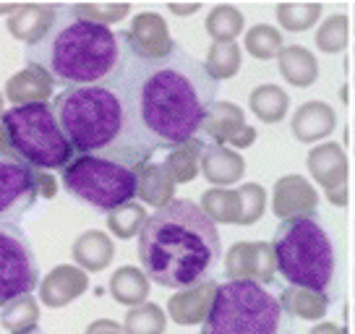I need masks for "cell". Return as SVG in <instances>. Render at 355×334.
<instances>
[{
    "instance_id": "cell-20",
    "label": "cell",
    "mask_w": 355,
    "mask_h": 334,
    "mask_svg": "<svg viewBox=\"0 0 355 334\" xmlns=\"http://www.w3.org/2000/svg\"><path fill=\"white\" fill-rule=\"evenodd\" d=\"M55 91V81L53 76L40 66H26L19 73H13L6 81V100L13 107L21 105H37V102H47Z\"/></svg>"
},
{
    "instance_id": "cell-6",
    "label": "cell",
    "mask_w": 355,
    "mask_h": 334,
    "mask_svg": "<svg viewBox=\"0 0 355 334\" xmlns=\"http://www.w3.org/2000/svg\"><path fill=\"white\" fill-rule=\"evenodd\" d=\"M285 308L264 285L227 279L217 285L211 311L201 334H279Z\"/></svg>"
},
{
    "instance_id": "cell-32",
    "label": "cell",
    "mask_w": 355,
    "mask_h": 334,
    "mask_svg": "<svg viewBox=\"0 0 355 334\" xmlns=\"http://www.w3.org/2000/svg\"><path fill=\"white\" fill-rule=\"evenodd\" d=\"M241 63H243V50L238 42H211L204 68L214 81H225L241 71Z\"/></svg>"
},
{
    "instance_id": "cell-21",
    "label": "cell",
    "mask_w": 355,
    "mask_h": 334,
    "mask_svg": "<svg viewBox=\"0 0 355 334\" xmlns=\"http://www.w3.org/2000/svg\"><path fill=\"white\" fill-rule=\"evenodd\" d=\"M71 256L76 261L78 269H84L87 274L92 272H105L115 258V243L107 233L102 230H87L73 240Z\"/></svg>"
},
{
    "instance_id": "cell-35",
    "label": "cell",
    "mask_w": 355,
    "mask_h": 334,
    "mask_svg": "<svg viewBox=\"0 0 355 334\" xmlns=\"http://www.w3.org/2000/svg\"><path fill=\"white\" fill-rule=\"evenodd\" d=\"M146 220L149 217H146L144 206L136 204V201H128V204H123V206H118V209H112L107 214V230L115 238H121V240H131V238L141 235Z\"/></svg>"
},
{
    "instance_id": "cell-44",
    "label": "cell",
    "mask_w": 355,
    "mask_h": 334,
    "mask_svg": "<svg viewBox=\"0 0 355 334\" xmlns=\"http://www.w3.org/2000/svg\"><path fill=\"white\" fill-rule=\"evenodd\" d=\"M309 334H345V329L343 326H337V324H332V322H322V324H316Z\"/></svg>"
},
{
    "instance_id": "cell-41",
    "label": "cell",
    "mask_w": 355,
    "mask_h": 334,
    "mask_svg": "<svg viewBox=\"0 0 355 334\" xmlns=\"http://www.w3.org/2000/svg\"><path fill=\"white\" fill-rule=\"evenodd\" d=\"M37 186H40V199H53L58 191V183L53 178V173L47 170H37Z\"/></svg>"
},
{
    "instance_id": "cell-46",
    "label": "cell",
    "mask_w": 355,
    "mask_h": 334,
    "mask_svg": "<svg viewBox=\"0 0 355 334\" xmlns=\"http://www.w3.org/2000/svg\"><path fill=\"white\" fill-rule=\"evenodd\" d=\"M3 115H6V107H3V94H0V121H3Z\"/></svg>"
},
{
    "instance_id": "cell-31",
    "label": "cell",
    "mask_w": 355,
    "mask_h": 334,
    "mask_svg": "<svg viewBox=\"0 0 355 334\" xmlns=\"http://www.w3.org/2000/svg\"><path fill=\"white\" fill-rule=\"evenodd\" d=\"M245 29V16L230 3L214 6L207 16V34L214 42H235Z\"/></svg>"
},
{
    "instance_id": "cell-28",
    "label": "cell",
    "mask_w": 355,
    "mask_h": 334,
    "mask_svg": "<svg viewBox=\"0 0 355 334\" xmlns=\"http://www.w3.org/2000/svg\"><path fill=\"white\" fill-rule=\"evenodd\" d=\"M279 303L285 311L303 319V322H319V319H324V313L329 311V295L306 288H288L282 292Z\"/></svg>"
},
{
    "instance_id": "cell-42",
    "label": "cell",
    "mask_w": 355,
    "mask_h": 334,
    "mask_svg": "<svg viewBox=\"0 0 355 334\" xmlns=\"http://www.w3.org/2000/svg\"><path fill=\"white\" fill-rule=\"evenodd\" d=\"M84 334H125V332H123L121 324L112 322V319H97V322L89 324Z\"/></svg>"
},
{
    "instance_id": "cell-24",
    "label": "cell",
    "mask_w": 355,
    "mask_h": 334,
    "mask_svg": "<svg viewBox=\"0 0 355 334\" xmlns=\"http://www.w3.org/2000/svg\"><path fill=\"white\" fill-rule=\"evenodd\" d=\"M245 125V112L235 102H214L209 107V115L201 125V134L211 139L209 144L227 146L233 141V136Z\"/></svg>"
},
{
    "instance_id": "cell-3",
    "label": "cell",
    "mask_w": 355,
    "mask_h": 334,
    "mask_svg": "<svg viewBox=\"0 0 355 334\" xmlns=\"http://www.w3.org/2000/svg\"><path fill=\"white\" fill-rule=\"evenodd\" d=\"M53 107L76 155L105 157L136 170L152 162L155 149L139 131L131 100L118 78L100 87L63 89Z\"/></svg>"
},
{
    "instance_id": "cell-23",
    "label": "cell",
    "mask_w": 355,
    "mask_h": 334,
    "mask_svg": "<svg viewBox=\"0 0 355 334\" xmlns=\"http://www.w3.org/2000/svg\"><path fill=\"white\" fill-rule=\"evenodd\" d=\"M277 68L279 76L285 78L290 87H298V89L313 87L316 78H319V60L311 50L300 45L285 47L277 55Z\"/></svg>"
},
{
    "instance_id": "cell-1",
    "label": "cell",
    "mask_w": 355,
    "mask_h": 334,
    "mask_svg": "<svg viewBox=\"0 0 355 334\" xmlns=\"http://www.w3.org/2000/svg\"><path fill=\"white\" fill-rule=\"evenodd\" d=\"M118 84L155 152H170L196 139L217 102V81L207 73L204 60H196L178 42L162 60H139L131 50Z\"/></svg>"
},
{
    "instance_id": "cell-17",
    "label": "cell",
    "mask_w": 355,
    "mask_h": 334,
    "mask_svg": "<svg viewBox=\"0 0 355 334\" xmlns=\"http://www.w3.org/2000/svg\"><path fill=\"white\" fill-rule=\"evenodd\" d=\"M214 295H217V282L214 279L196 285V288L178 290L175 295H170V301H167V316L180 326L204 324L211 311Z\"/></svg>"
},
{
    "instance_id": "cell-22",
    "label": "cell",
    "mask_w": 355,
    "mask_h": 334,
    "mask_svg": "<svg viewBox=\"0 0 355 334\" xmlns=\"http://www.w3.org/2000/svg\"><path fill=\"white\" fill-rule=\"evenodd\" d=\"M136 196L149 206H155V209H165L167 204L175 201L173 199L175 196V180H173L165 162H146L139 170Z\"/></svg>"
},
{
    "instance_id": "cell-7",
    "label": "cell",
    "mask_w": 355,
    "mask_h": 334,
    "mask_svg": "<svg viewBox=\"0 0 355 334\" xmlns=\"http://www.w3.org/2000/svg\"><path fill=\"white\" fill-rule=\"evenodd\" d=\"M0 125L11 139V149L16 159L34 170H60L76 157L73 146L68 144L66 134L58 123L55 107L47 102L21 105L6 110Z\"/></svg>"
},
{
    "instance_id": "cell-2",
    "label": "cell",
    "mask_w": 355,
    "mask_h": 334,
    "mask_svg": "<svg viewBox=\"0 0 355 334\" xmlns=\"http://www.w3.org/2000/svg\"><path fill=\"white\" fill-rule=\"evenodd\" d=\"M139 261L159 288L189 290L209 282L222 261L217 225L201 204L178 199L157 209L139 235Z\"/></svg>"
},
{
    "instance_id": "cell-43",
    "label": "cell",
    "mask_w": 355,
    "mask_h": 334,
    "mask_svg": "<svg viewBox=\"0 0 355 334\" xmlns=\"http://www.w3.org/2000/svg\"><path fill=\"white\" fill-rule=\"evenodd\" d=\"M167 11L175 13V16H191V13L201 11V6L199 3H170V6H167Z\"/></svg>"
},
{
    "instance_id": "cell-27",
    "label": "cell",
    "mask_w": 355,
    "mask_h": 334,
    "mask_svg": "<svg viewBox=\"0 0 355 334\" xmlns=\"http://www.w3.org/2000/svg\"><path fill=\"white\" fill-rule=\"evenodd\" d=\"M0 324L8 334H32L40 329V303L32 292L0 308Z\"/></svg>"
},
{
    "instance_id": "cell-26",
    "label": "cell",
    "mask_w": 355,
    "mask_h": 334,
    "mask_svg": "<svg viewBox=\"0 0 355 334\" xmlns=\"http://www.w3.org/2000/svg\"><path fill=\"white\" fill-rule=\"evenodd\" d=\"M248 110L266 125H275L288 118L290 97L277 84H261L248 94Z\"/></svg>"
},
{
    "instance_id": "cell-33",
    "label": "cell",
    "mask_w": 355,
    "mask_h": 334,
    "mask_svg": "<svg viewBox=\"0 0 355 334\" xmlns=\"http://www.w3.org/2000/svg\"><path fill=\"white\" fill-rule=\"evenodd\" d=\"M245 53L256 60H272L285 50V39L282 32L272 24H254L248 32H245Z\"/></svg>"
},
{
    "instance_id": "cell-39",
    "label": "cell",
    "mask_w": 355,
    "mask_h": 334,
    "mask_svg": "<svg viewBox=\"0 0 355 334\" xmlns=\"http://www.w3.org/2000/svg\"><path fill=\"white\" fill-rule=\"evenodd\" d=\"M238 193H241V225L248 227V225H256L266 212V191L264 186L259 183H243L238 186Z\"/></svg>"
},
{
    "instance_id": "cell-48",
    "label": "cell",
    "mask_w": 355,
    "mask_h": 334,
    "mask_svg": "<svg viewBox=\"0 0 355 334\" xmlns=\"http://www.w3.org/2000/svg\"><path fill=\"white\" fill-rule=\"evenodd\" d=\"M353 316H355V311H353Z\"/></svg>"
},
{
    "instance_id": "cell-47",
    "label": "cell",
    "mask_w": 355,
    "mask_h": 334,
    "mask_svg": "<svg viewBox=\"0 0 355 334\" xmlns=\"http://www.w3.org/2000/svg\"><path fill=\"white\" fill-rule=\"evenodd\" d=\"M32 334H42V332H40V329H37V332H32Z\"/></svg>"
},
{
    "instance_id": "cell-34",
    "label": "cell",
    "mask_w": 355,
    "mask_h": 334,
    "mask_svg": "<svg viewBox=\"0 0 355 334\" xmlns=\"http://www.w3.org/2000/svg\"><path fill=\"white\" fill-rule=\"evenodd\" d=\"M167 329V311L157 303H141L125 313L123 332L125 334H165Z\"/></svg>"
},
{
    "instance_id": "cell-29",
    "label": "cell",
    "mask_w": 355,
    "mask_h": 334,
    "mask_svg": "<svg viewBox=\"0 0 355 334\" xmlns=\"http://www.w3.org/2000/svg\"><path fill=\"white\" fill-rule=\"evenodd\" d=\"M204 149H207L204 139L196 136V139H191V141H186V144H180L167 152L165 165H167V170H170L173 180H175V186L178 183H191V180L199 175Z\"/></svg>"
},
{
    "instance_id": "cell-18",
    "label": "cell",
    "mask_w": 355,
    "mask_h": 334,
    "mask_svg": "<svg viewBox=\"0 0 355 334\" xmlns=\"http://www.w3.org/2000/svg\"><path fill=\"white\" fill-rule=\"evenodd\" d=\"M290 128H293V136L300 144H316V141H324L334 134L337 112H334L332 105H327L322 100L303 102L293 115Z\"/></svg>"
},
{
    "instance_id": "cell-4",
    "label": "cell",
    "mask_w": 355,
    "mask_h": 334,
    "mask_svg": "<svg viewBox=\"0 0 355 334\" xmlns=\"http://www.w3.org/2000/svg\"><path fill=\"white\" fill-rule=\"evenodd\" d=\"M131 58L128 32L92 24L58 6V21L40 45L26 47V66L44 68L66 89L112 84Z\"/></svg>"
},
{
    "instance_id": "cell-25",
    "label": "cell",
    "mask_w": 355,
    "mask_h": 334,
    "mask_svg": "<svg viewBox=\"0 0 355 334\" xmlns=\"http://www.w3.org/2000/svg\"><path fill=\"white\" fill-rule=\"evenodd\" d=\"M149 285H152V279L144 274V269L121 267L118 272H112L110 277V295L115 298V303L136 308L149 298Z\"/></svg>"
},
{
    "instance_id": "cell-9",
    "label": "cell",
    "mask_w": 355,
    "mask_h": 334,
    "mask_svg": "<svg viewBox=\"0 0 355 334\" xmlns=\"http://www.w3.org/2000/svg\"><path fill=\"white\" fill-rule=\"evenodd\" d=\"M40 288V264L19 225L0 222V308Z\"/></svg>"
},
{
    "instance_id": "cell-45",
    "label": "cell",
    "mask_w": 355,
    "mask_h": 334,
    "mask_svg": "<svg viewBox=\"0 0 355 334\" xmlns=\"http://www.w3.org/2000/svg\"><path fill=\"white\" fill-rule=\"evenodd\" d=\"M19 6H21V3H8V6L0 3V16H13V13L19 11Z\"/></svg>"
},
{
    "instance_id": "cell-38",
    "label": "cell",
    "mask_w": 355,
    "mask_h": 334,
    "mask_svg": "<svg viewBox=\"0 0 355 334\" xmlns=\"http://www.w3.org/2000/svg\"><path fill=\"white\" fill-rule=\"evenodd\" d=\"M71 8H73L76 16L87 19V21L110 26V24L123 21L131 13V3H78V6H71Z\"/></svg>"
},
{
    "instance_id": "cell-40",
    "label": "cell",
    "mask_w": 355,
    "mask_h": 334,
    "mask_svg": "<svg viewBox=\"0 0 355 334\" xmlns=\"http://www.w3.org/2000/svg\"><path fill=\"white\" fill-rule=\"evenodd\" d=\"M254 141H256V128L245 123L243 128H241V131L233 136V141H230L227 146H230V149H235V152H241V149H248V146H254Z\"/></svg>"
},
{
    "instance_id": "cell-5",
    "label": "cell",
    "mask_w": 355,
    "mask_h": 334,
    "mask_svg": "<svg viewBox=\"0 0 355 334\" xmlns=\"http://www.w3.org/2000/svg\"><path fill=\"white\" fill-rule=\"evenodd\" d=\"M277 272L290 288L327 292L334 285L337 258L329 233L313 217L279 222L272 238Z\"/></svg>"
},
{
    "instance_id": "cell-16",
    "label": "cell",
    "mask_w": 355,
    "mask_h": 334,
    "mask_svg": "<svg viewBox=\"0 0 355 334\" xmlns=\"http://www.w3.org/2000/svg\"><path fill=\"white\" fill-rule=\"evenodd\" d=\"M58 21V6H47V3H21L19 11L8 16L6 29L13 39L26 42V45H40L47 34L53 32Z\"/></svg>"
},
{
    "instance_id": "cell-36",
    "label": "cell",
    "mask_w": 355,
    "mask_h": 334,
    "mask_svg": "<svg viewBox=\"0 0 355 334\" xmlns=\"http://www.w3.org/2000/svg\"><path fill=\"white\" fill-rule=\"evenodd\" d=\"M324 8L319 3H282L277 6V21L288 32H309L322 19Z\"/></svg>"
},
{
    "instance_id": "cell-19",
    "label": "cell",
    "mask_w": 355,
    "mask_h": 334,
    "mask_svg": "<svg viewBox=\"0 0 355 334\" xmlns=\"http://www.w3.org/2000/svg\"><path fill=\"white\" fill-rule=\"evenodd\" d=\"M201 173L214 188H230L243 180L245 159L241 152L222 144H207L201 155Z\"/></svg>"
},
{
    "instance_id": "cell-15",
    "label": "cell",
    "mask_w": 355,
    "mask_h": 334,
    "mask_svg": "<svg viewBox=\"0 0 355 334\" xmlns=\"http://www.w3.org/2000/svg\"><path fill=\"white\" fill-rule=\"evenodd\" d=\"M89 290V274L76 264H58L50 269L37 288V298L47 308H66L68 303L78 301Z\"/></svg>"
},
{
    "instance_id": "cell-30",
    "label": "cell",
    "mask_w": 355,
    "mask_h": 334,
    "mask_svg": "<svg viewBox=\"0 0 355 334\" xmlns=\"http://www.w3.org/2000/svg\"><path fill=\"white\" fill-rule=\"evenodd\" d=\"M201 209L214 225H241V193L238 188H209L201 199Z\"/></svg>"
},
{
    "instance_id": "cell-10",
    "label": "cell",
    "mask_w": 355,
    "mask_h": 334,
    "mask_svg": "<svg viewBox=\"0 0 355 334\" xmlns=\"http://www.w3.org/2000/svg\"><path fill=\"white\" fill-rule=\"evenodd\" d=\"M40 201L37 170L21 159L0 157V222L19 225Z\"/></svg>"
},
{
    "instance_id": "cell-13",
    "label": "cell",
    "mask_w": 355,
    "mask_h": 334,
    "mask_svg": "<svg viewBox=\"0 0 355 334\" xmlns=\"http://www.w3.org/2000/svg\"><path fill=\"white\" fill-rule=\"evenodd\" d=\"M128 45L139 60H162L175 47L167 21L155 11H141L133 16L128 29Z\"/></svg>"
},
{
    "instance_id": "cell-8",
    "label": "cell",
    "mask_w": 355,
    "mask_h": 334,
    "mask_svg": "<svg viewBox=\"0 0 355 334\" xmlns=\"http://www.w3.org/2000/svg\"><path fill=\"white\" fill-rule=\"evenodd\" d=\"M60 180L73 199L84 201L97 212L110 214L112 209L136 199L139 170L105 157L76 155L63 167Z\"/></svg>"
},
{
    "instance_id": "cell-11",
    "label": "cell",
    "mask_w": 355,
    "mask_h": 334,
    "mask_svg": "<svg viewBox=\"0 0 355 334\" xmlns=\"http://www.w3.org/2000/svg\"><path fill=\"white\" fill-rule=\"evenodd\" d=\"M309 173L324 191L334 206L347 204V157L337 141H324L309 152Z\"/></svg>"
},
{
    "instance_id": "cell-12",
    "label": "cell",
    "mask_w": 355,
    "mask_h": 334,
    "mask_svg": "<svg viewBox=\"0 0 355 334\" xmlns=\"http://www.w3.org/2000/svg\"><path fill=\"white\" fill-rule=\"evenodd\" d=\"M277 274L275 248L264 240H241L225 254V277L269 285Z\"/></svg>"
},
{
    "instance_id": "cell-14",
    "label": "cell",
    "mask_w": 355,
    "mask_h": 334,
    "mask_svg": "<svg viewBox=\"0 0 355 334\" xmlns=\"http://www.w3.org/2000/svg\"><path fill=\"white\" fill-rule=\"evenodd\" d=\"M319 206V193L303 175H285L275 183L272 191V212L277 214L282 222L290 220H303L313 217Z\"/></svg>"
},
{
    "instance_id": "cell-37",
    "label": "cell",
    "mask_w": 355,
    "mask_h": 334,
    "mask_svg": "<svg viewBox=\"0 0 355 334\" xmlns=\"http://www.w3.org/2000/svg\"><path fill=\"white\" fill-rule=\"evenodd\" d=\"M347 34H350V24L345 13H332L329 19H324L322 26L316 29V47L327 53V55H337L347 47Z\"/></svg>"
}]
</instances>
